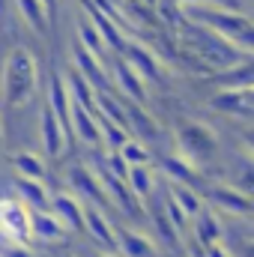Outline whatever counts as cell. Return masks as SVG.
<instances>
[{
	"label": "cell",
	"instance_id": "cell-32",
	"mask_svg": "<svg viewBox=\"0 0 254 257\" xmlns=\"http://www.w3.org/2000/svg\"><path fill=\"white\" fill-rule=\"evenodd\" d=\"M102 168H105L108 174H114L117 180H126L129 177V165H126V159H123L120 153H108L105 162H102Z\"/></svg>",
	"mask_w": 254,
	"mask_h": 257
},
{
	"label": "cell",
	"instance_id": "cell-11",
	"mask_svg": "<svg viewBox=\"0 0 254 257\" xmlns=\"http://www.w3.org/2000/svg\"><path fill=\"white\" fill-rule=\"evenodd\" d=\"M203 200H212L218 209H224L227 215H242V212H251L254 200L248 194H242L236 186L224 183V186H209L203 189Z\"/></svg>",
	"mask_w": 254,
	"mask_h": 257
},
{
	"label": "cell",
	"instance_id": "cell-4",
	"mask_svg": "<svg viewBox=\"0 0 254 257\" xmlns=\"http://www.w3.org/2000/svg\"><path fill=\"white\" fill-rule=\"evenodd\" d=\"M66 183H69L72 194H75L81 203H90V206H96V209L108 203V200H105L108 194L102 189L96 171H90V168H84V165H72L69 174H66Z\"/></svg>",
	"mask_w": 254,
	"mask_h": 257
},
{
	"label": "cell",
	"instance_id": "cell-40",
	"mask_svg": "<svg viewBox=\"0 0 254 257\" xmlns=\"http://www.w3.org/2000/svg\"><path fill=\"white\" fill-rule=\"evenodd\" d=\"M3 6H6V0H0V12H3Z\"/></svg>",
	"mask_w": 254,
	"mask_h": 257
},
{
	"label": "cell",
	"instance_id": "cell-9",
	"mask_svg": "<svg viewBox=\"0 0 254 257\" xmlns=\"http://www.w3.org/2000/svg\"><path fill=\"white\" fill-rule=\"evenodd\" d=\"M66 141H69V135H66L63 123L54 117V111L48 105H42V111H39V144H42L45 156H51V159L63 156Z\"/></svg>",
	"mask_w": 254,
	"mask_h": 257
},
{
	"label": "cell",
	"instance_id": "cell-22",
	"mask_svg": "<svg viewBox=\"0 0 254 257\" xmlns=\"http://www.w3.org/2000/svg\"><path fill=\"white\" fill-rule=\"evenodd\" d=\"M224 236V227H221V215H215L212 209H203L200 215H194V242L209 248V245H218Z\"/></svg>",
	"mask_w": 254,
	"mask_h": 257
},
{
	"label": "cell",
	"instance_id": "cell-14",
	"mask_svg": "<svg viewBox=\"0 0 254 257\" xmlns=\"http://www.w3.org/2000/svg\"><path fill=\"white\" fill-rule=\"evenodd\" d=\"M54 117L63 123L66 135L72 132V99H69V90H66V81L60 72H51V81H48V102H45Z\"/></svg>",
	"mask_w": 254,
	"mask_h": 257
},
{
	"label": "cell",
	"instance_id": "cell-8",
	"mask_svg": "<svg viewBox=\"0 0 254 257\" xmlns=\"http://www.w3.org/2000/svg\"><path fill=\"white\" fill-rule=\"evenodd\" d=\"M48 209H51V215L63 224L69 233H78V230H84V212H87V206L75 197L72 192H57L51 194V200H48Z\"/></svg>",
	"mask_w": 254,
	"mask_h": 257
},
{
	"label": "cell",
	"instance_id": "cell-37",
	"mask_svg": "<svg viewBox=\"0 0 254 257\" xmlns=\"http://www.w3.org/2000/svg\"><path fill=\"white\" fill-rule=\"evenodd\" d=\"M242 99H245L248 111H254V87H248V90H242Z\"/></svg>",
	"mask_w": 254,
	"mask_h": 257
},
{
	"label": "cell",
	"instance_id": "cell-7",
	"mask_svg": "<svg viewBox=\"0 0 254 257\" xmlns=\"http://www.w3.org/2000/svg\"><path fill=\"white\" fill-rule=\"evenodd\" d=\"M96 177H99V183H102L105 194H111V197H114L117 209H123V215H129V218H141V215H144V203L132 194V189H129L126 180H117V177H114V174H108L102 165L96 168Z\"/></svg>",
	"mask_w": 254,
	"mask_h": 257
},
{
	"label": "cell",
	"instance_id": "cell-38",
	"mask_svg": "<svg viewBox=\"0 0 254 257\" xmlns=\"http://www.w3.org/2000/svg\"><path fill=\"white\" fill-rule=\"evenodd\" d=\"M42 3H45V9H48V12L54 15V12H57V3H60V0H42Z\"/></svg>",
	"mask_w": 254,
	"mask_h": 257
},
{
	"label": "cell",
	"instance_id": "cell-30",
	"mask_svg": "<svg viewBox=\"0 0 254 257\" xmlns=\"http://www.w3.org/2000/svg\"><path fill=\"white\" fill-rule=\"evenodd\" d=\"M212 108H218L224 114H236V117L248 111V105L242 99V90H221L218 96H212Z\"/></svg>",
	"mask_w": 254,
	"mask_h": 257
},
{
	"label": "cell",
	"instance_id": "cell-34",
	"mask_svg": "<svg viewBox=\"0 0 254 257\" xmlns=\"http://www.w3.org/2000/svg\"><path fill=\"white\" fill-rule=\"evenodd\" d=\"M0 257H30V251H27V245H6V248H0Z\"/></svg>",
	"mask_w": 254,
	"mask_h": 257
},
{
	"label": "cell",
	"instance_id": "cell-2",
	"mask_svg": "<svg viewBox=\"0 0 254 257\" xmlns=\"http://www.w3.org/2000/svg\"><path fill=\"white\" fill-rule=\"evenodd\" d=\"M174 138H177V147H180V156L194 165L197 171L212 165L218 159V138L212 135V128L203 126V123H194V120H180L174 128Z\"/></svg>",
	"mask_w": 254,
	"mask_h": 257
},
{
	"label": "cell",
	"instance_id": "cell-10",
	"mask_svg": "<svg viewBox=\"0 0 254 257\" xmlns=\"http://www.w3.org/2000/svg\"><path fill=\"white\" fill-rule=\"evenodd\" d=\"M84 3V12H87V18H90V24L99 30V36H102V42H105V48L108 51H114V54H123L126 51V36H123V30H120V24L117 21H111L105 12H99L90 0H81Z\"/></svg>",
	"mask_w": 254,
	"mask_h": 257
},
{
	"label": "cell",
	"instance_id": "cell-39",
	"mask_svg": "<svg viewBox=\"0 0 254 257\" xmlns=\"http://www.w3.org/2000/svg\"><path fill=\"white\" fill-rule=\"evenodd\" d=\"M138 3H144V6H150V9H156V6H159V0H138Z\"/></svg>",
	"mask_w": 254,
	"mask_h": 257
},
{
	"label": "cell",
	"instance_id": "cell-15",
	"mask_svg": "<svg viewBox=\"0 0 254 257\" xmlns=\"http://www.w3.org/2000/svg\"><path fill=\"white\" fill-rule=\"evenodd\" d=\"M30 233L39 242H60L69 236V230L51 215V209H30Z\"/></svg>",
	"mask_w": 254,
	"mask_h": 257
},
{
	"label": "cell",
	"instance_id": "cell-12",
	"mask_svg": "<svg viewBox=\"0 0 254 257\" xmlns=\"http://www.w3.org/2000/svg\"><path fill=\"white\" fill-rule=\"evenodd\" d=\"M72 60H75V69L93 84V90L99 93V90H114V84H111V75L105 72V66L99 63V57L96 54H90L87 48H81V45H75L72 48Z\"/></svg>",
	"mask_w": 254,
	"mask_h": 257
},
{
	"label": "cell",
	"instance_id": "cell-6",
	"mask_svg": "<svg viewBox=\"0 0 254 257\" xmlns=\"http://www.w3.org/2000/svg\"><path fill=\"white\" fill-rule=\"evenodd\" d=\"M126 63L147 81V84H162L165 81V66L159 60V54H153L144 42H126Z\"/></svg>",
	"mask_w": 254,
	"mask_h": 257
},
{
	"label": "cell",
	"instance_id": "cell-24",
	"mask_svg": "<svg viewBox=\"0 0 254 257\" xmlns=\"http://www.w3.org/2000/svg\"><path fill=\"white\" fill-rule=\"evenodd\" d=\"M15 9L21 15V21L36 33V36H45L48 33V9L42 0H15Z\"/></svg>",
	"mask_w": 254,
	"mask_h": 257
},
{
	"label": "cell",
	"instance_id": "cell-36",
	"mask_svg": "<svg viewBox=\"0 0 254 257\" xmlns=\"http://www.w3.org/2000/svg\"><path fill=\"white\" fill-rule=\"evenodd\" d=\"M239 257H254V242H239Z\"/></svg>",
	"mask_w": 254,
	"mask_h": 257
},
{
	"label": "cell",
	"instance_id": "cell-19",
	"mask_svg": "<svg viewBox=\"0 0 254 257\" xmlns=\"http://www.w3.org/2000/svg\"><path fill=\"white\" fill-rule=\"evenodd\" d=\"M230 186H236L242 194L254 200V156L248 150H233V165H230Z\"/></svg>",
	"mask_w": 254,
	"mask_h": 257
},
{
	"label": "cell",
	"instance_id": "cell-3",
	"mask_svg": "<svg viewBox=\"0 0 254 257\" xmlns=\"http://www.w3.org/2000/svg\"><path fill=\"white\" fill-rule=\"evenodd\" d=\"M0 233L15 245H27L33 239V233H30V209L15 194L0 197Z\"/></svg>",
	"mask_w": 254,
	"mask_h": 257
},
{
	"label": "cell",
	"instance_id": "cell-21",
	"mask_svg": "<svg viewBox=\"0 0 254 257\" xmlns=\"http://www.w3.org/2000/svg\"><path fill=\"white\" fill-rule=\"evenodd\" d=\"M162 171H165V177L171 180V183H177V186H191V189H197V192H203L206 186L200 183V171L189 165L183 156H174V159H165L162 162Z\"/></svg>",
	"mask_w": 254,
	"mask_h": 257
},
{
	"label": "cell",
	"instance_id": "cell-41",
	"mask_svg": "<svg viewBox=\"0 0 254 257\" xmlns=\"http://www.w3.org/2000/svg\"><path fill=\"white\" fill-rule=\"evenodd\" d=\"M93 257H114V254H93Z\"/></svg>",
	"mask_w": 254,
	"mask_h": 257
},
{
	"label": "cell",
	"instance_id": "cell-20",
	"mask_svg": "<svg viewBox=\"0 0 254 257\" xmlns=\"http://www.w3.org/2000/svg\"><path fill=\"white\" fill-rule=\"evenodd\" d=\"M66 81V90H69V99H72V105H81V108H87V111H93L96 114V90H93V84L72 66V69H66L63 75Z\"/></svg>",
	"mask_w": 254,
	"mask_h": 257
},
{
	"label": "cell",
	"instance_id": "cell-5",
	"mask_svg": "<svg viewBox=\"0 0 254 257\" xmlns=\"http://www.w3.org/2000/svg\"><path fill=\"white\" fill-rule=\"evenodd\" d=\"M111 84H114V93L126 102H135V105H147V81L126 63V60H114L111 63Z\"/></svg>",
	"mask_w": 254,
	"mask_h": 257
},
{
	"label": "cell",
	"instance_id": "cell-17",
	"mask_svg": "<svg viewBox=\"0 0 254 257\" xmlns=\"http://www.w3.org/2000/svg\"><path fill=\"white\" fill-rule=\"evenodd\" d=\"M114 236H117V251L123 257H153L156 254L153 239L147 233L135 230V227H120V230H114Z\"/></svg>",
	"mask_w": 254,
	"mask_h": 257
},
{
	"label": "cell",
	"instance_id": "cell-18",
	"mask_svg": "<svg viewBox=\"0 0 254 257\" xmlns=\"http://www.w3.org/2000/svg\"><path fill=\"white\" fill-rule=\"evenodd\" d=\"M123 108H126V128L135 132L138 138H147V141H159L162 138V126L144 111V105H135L123 99Z\"/></svg>",
	"mask_w": 254,
	"mask_h": 257
},
{
	"label": "cell",
	"instance_id": "cell-1",
	"mask_svg": "<svg viewBox=\"0 0 254 257\" xmlns=\"http://www.w3.org/2000/svg\"><path fill=\"white\" fill-rule=\"evenodd\" d=\"M39 84V69L27 48H12L3 63V102L6 108H21L33 99Z\"/></svg>",
	"mask_w": 254,
	"mask_h": 257
},
{
	"label": "cell",
	"instance_id": "cell-28",
	"mask_svg": "<svg viewBox=\"0 0 254 257\" xmlns=\"http://www.w3.org/2000/svg\"><path fill=\"white\" fill-rule=\"evenodd\" d=\"M78 39H81L78 45H81V48H87L90 54H96L99 60H102V57L108 54V48H105V42H102L99 30H96V27L90 24V18H81V21H78Z\"/></svg>",
	"mask_w": 254,
	"mask_h": 257
},
{
	"label": "cell",
	"instance_id": "cell-27",
	"mask_svg": "<svg viewBox=\"0 0 254 257\" xmlns=\"http://www.w3.org/2000/svg\"><path fill=\"white\" fill-rule=\"evenodd\" d=\"M12 168L18 177H30V180H45V159L30 153V150H21L12 156Z\"/></svg>",
	"mask_w": 254,
	"mask_h": 257
},
{
	"label": "cell",
	"instance_id": "cell-31",
	"mask_svg": "<svg viewBox=\"0 0 254 257\" xmlns=\"http://www.w3.org/2000/svg\"><path fill=\"white\" fill-rule=\"evenodd\" d=\"M117 153L126 159L129 168H135V165H150V162H153V153H150L141 141H132V138H129V141L120 147V150H117Z\"/></svg>",
	"mask_w": 254,
	"mask_h": 257
},
{
	"label": "cell",
	"instance_id": "cell-26",
	"mask_svg": "<svg viewBox=\"0 0 254 257\" xmlns=\"http://www.w3.org/2000/svg\"><path fill=\"white\" fill-rule=\"evenodd\" d=\"M168 192H171V197L177 200V206H180L189 218L200 215V212L206 209L203 192H197V189H191V186H177V183H171V186H168Z\"/></svg>",
	"mask_w": 254,
	"mask_h": 257
},
{
	"label": "cell",
	"instance_id": "cell-13",
	"mask_svg": "<svg viewBox=\"0 0 254 257\" xmlns=\"http://www.w3.org/2000/svg\"><path fill=\"white\" fill-rule=\"evenodd\" d=\"M69 138L81 141L84 147H102V135H99V117L81 105H72V132Z\"/></svg>",
	"mask_w": 254,
	"mask_h": 257
},
{
	"label": "cell",
	"instance_id": "cell-35",
	"mask_svg": "<svg viewBox=\"0 0 254 257\" xmlns=\"http://www.w3.org/2000/svg\"><path fill=\"white\" fill-rule=\"evenodd\" d=\"M203 257H233V251L227 248V245H209V248H203Z\"/></svg>",
	"mask_w": 254,
	"mask_h": 257
},
{
	"label": "cell",
	"instance_id": "cell-16",
	"mask_svg": "<svg viewBox=\"0 0 254 257\" xmlns=\"http://www.w3.org/2000/svg\"><path fill=\"white\" fill-rule=\"evenodd\" d=\"M12 192L21 203H27V209H48L51 194L45 189V180H30V177H15L12 180Z\"/></svg>",
	"mask_w": 254,
	"mask_h": 257
},
{
	"label": "cell",
	"instance_id": "cell-23",
	"mask_svg": "<svg viewBox=\"0 0 254 257\" xmlns=\"http://www.w3.org/2000/svg\"><path fill=\"white\" fill-rule=\"evenodd\" d=\"M84 230H90V236H93L99 245H105V248H117L114 227H111V221H108L96 206H87V212H84Z\"/></svg>",
	"mask_w": 254,
	"mask_h": 257
},
{
	"label": "cell",
	"instance_id": "cell-25",
	"mask_svg": "<svg viewBox=\"0 0 254 257\" xmlns=\"http://www.w3.org/2000/svg\"><path fill=\"white\" fill-rule=\"evenodd\" d=\"M129 189H132V194L144 203L150 194H156V189H159V180H156V171L150 168V165H135V168H129V177H126Z\"/></svg>",
	"mask_w": 254,
	"mask_h": 257
},
{
	"label": "cell",
	"instance_id": "cell-29",
	"mask_svg": "<svg viewBox=\"0 0 254 257\" xmlns=\"http://www.w3.org/2000/svg\"><path fill=\"white\" fill-rule=\"evenodd\" d=\"M96 117H99V114H96ZM99 135H102V147H105L108 153H117V150L129 141V128L117 126V123H111V120H105V117H99Z\"/></svg>",
	"mask_w": 254,
	"mask_h": 257
},
{
	"label": "cell",
	"instance_id": "cell-33",
	"mask_svg": "<svg viewBox=\"0 0 254 257\" xmlns=\"http://www.w3.org/2000/svg\"><path fill=\"white\" fill-rule=\"evenodd\" d=\"M239 141H242V147L254 156V126H242L239 128Z\"/></svg>",
	"mask_w": 254,
	"mask_h": 257
}]
</instances>
